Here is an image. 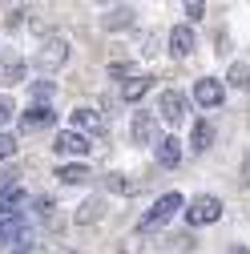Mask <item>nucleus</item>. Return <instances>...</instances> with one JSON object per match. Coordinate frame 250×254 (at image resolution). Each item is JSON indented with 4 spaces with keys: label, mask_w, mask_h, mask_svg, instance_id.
Returning a JSON list of instances; mask_svg holds the SVG:
<instances>
[{
    "label": "nucleus",
    "mask_w": 250,
    "mask_h": 254,
    "mask_svg": "<svg viewBox=\"0 0 250 254\" xmlns=\"http://www.w3.org/2000/svg\"><path fill=\"white\" fill-rule=\"evenodd\" d=\"M53 178H57L61 186H81V182H89V178H93V166H85V162L57 166V170H53Z\"/></svg>",
    "instance_id": "obj_12"
},
{
    "label": "nucleus",
    "mask_w": 250,
    "mask_h": 254,
    "mask_svg": "<svg viewBox=\"0 0 250 254\" xmlns=\"http://www.w3.org/2000/svg\"><path fill=\"white\" fill-rule=\"evenodd\" d=\"M16 117V105H12V97H0V125H8Z\"/></svg>",
    "instance_id": "obj_25"
},
{
    "label": "nucleus",
    "mask_w": 250,
    "mask_h": 254,
    "mask_svg": "<svg viewBox=\"0 0 250 254\" xmlns=\"http://www.w3.org/2000/svg\"><path fill=\"white\" fill-rule=\"evenodd\" d=\"M242 182H250V157H246V166H242Z\"/></svg>",
    "instance_id": "obj_29"
},
{
    "label": "nucleus",
    "mask_w": 250,
    "mask_h": 254,
    "mask_svg": "<svg viewBox=\"0 0 250 254\" xmlns=\"http://www.w3.org/2000/svg\"><path fill=\"white\" fill-rule=\"evenodd\" d=\"M24 77V57L20 53H0V85H16Z\"/></svg>",
    "instance_id": "obj_11"
},
{
    "label": "nucleus",
    "mask_w": 250,
    "mask_h": 254,
    "mask_svg": "<svg viewBox=\"0 0 250 254\" xmlns=\"http://www.w3.org/2000/svg\"><path fill=\"white\" fill-rule=\"evenodd\" d=\"M73 218H77V226H93V222H101V218H105V198H89V202H81Z\"/></svg>",
    "instance_id": "obj_14"
},
{
    "label": "nucleus",
    "mask_w": 250,
    "mask_h": 254,
    "mask_svg": "<svg viewBox=\"0 0 250 254\" xmlns=\"http://www.w3.org/2000/svg\"><path fill=\"white\" fill-rule=\"evenodd\" d=\"M61 254H81V250H61Z\"/></svg>",
    "instance_id": "obj_31"
},
{
    "label": "nucleus",
    "mask_w": 250,
    "mask_h": 254,
    "mask_svg": "<svg viewBox=\"0 0 250 254\" xmlns=\"http://www.w3.org/2000/svg\"><path fill=\"white\" fill-rule=\"evenodd\" d=\"M109 77H113V81H129V77H133V65H129V61H113V65H109Z\"/></svg>",
    "instance_id": "obj_22"
},
{
    "label": "nucleus",
    "mask_w": 250,
    "mask_h": 254,
    "mask_svg": "<svg viewBox=\"0 0 250 254\" xmlns=\"http://www.w3.org/2000/svg\"><path fill=\"white\" fill-rule=\"evenodd\" d=\"M33 210H37V218H53V214H57V202H49V198H33Z\"/></svg>",
    "instance_id": "obj_24"
},
{
    "label": "nucleus",
    "mask_w": 250,
    "mask_h": 254,
    "mask_svg": "<svg viewBox=\"0 0 250 254\" xmlns=\"http://www.w3.org/2000/svg\"><path fill=\"white\" fill-rule=\"evenodd\" d=\"M202 12H206V4H198V0H194V4H186V16H190V20H202Z\"/></svg>",
    "instance_id": "obj_27"
},
{
    "label": "nucleus",
    "mask_w": 250,
    "mask_h": 254,
    "mask_svg": "<svg viewBox=\"0 0 250 254\" xmlns=\"http://www.w3.org/2000/svg\"><path fill=\"white\" fill-rule=\"evenodd\" d=\"M57 121L53 105H33V109H20V129H45V125Z\"/></svg>",
    "instance_id": "obj_10"
},
{
    "label": "nucleus",
    "mask_w": 250,
    "mask_h": 254,
    "mask_svg": "<svg viewBox=\"0 0 250 254\" xmlns=\"http://www.w3.org/2000/svg\"><path fill=\"white\" fill-rule=\"evenodd\" d=\"M230 254H250V246H234V250H230Z\"/></svg>",
    "instance_id": "obj_30"
},
{
    "label": "nucleus",
    "mask_w": 250,
    "mask_h": 254,
    "mask_svg": "<svg viewBox=\"0 0 250 254\" xmlns=\"http://www.w3.org/2000/svg\"><path fill=\"white\" fill-rule=\"evenodd\" d=\"M158 49H162L158 41H141V53H145V57H158Z\"/></svg>",
    "instance_id": "obj_28"
},
{
    "label": "nucleus",
    "mask_w": 250,
    "mask_h": 254,
    "mask_svg": "<svg viewBox=\"0 0 250 254\" xmlns=\"http://www.w3.org/2000/svg\"><path fill=\"white\" fill-rule=\"evenodd\" d=\"M178 210H182V194H162L158 202H153V206L141 214L137 230H141V234H149V230H162V226H166V222H170Z\"/></svg>",
    "instance_id": "obj_1"
},
{
    "label": "nucleus",
    "mask_w": 250,
    "mask_h": 254,
    "mask_svg": "<svg viewBox=\"0 0 250 254\" xmlns=\"http://www.w3.org/2000/svg\"><path fill=\"white\" fill-rule=\"evenodd\" d=\"M194 105L202 109H222L226 105V85L218 77H198L194 81Z\"/></svg>",
    "instance_id": "obj_4"
},
{
    "label": "nucleus",
    "mask_w": 250,
    "mask_h": 254,
    "mask_svg": "<svg viewBox=\"0 0 250 254\" xmlns=\"http://www.w3.org/2000/svg\"><path fill=\"white\" fill-rule=\"evenodd\" d=\"M137 16H133V8H109L105 16H101V28L105 33H117V28H129Z\"/></svg>",
    "instance_id": "obj_17"
},
{
    "label": "nucleus",
    "mask_w": 250,
    "mask_h": 254,
    "mask_svg": "<svg viewBox=\"0 0 250 254\" xmlns=\"http://www.w3.org/2000/svg\"><path fill=\"white\" fill-rule=\"evenodd\" d=\"M222 218V202H218L214 194H198L190 206H186V226H210V222Z\"/></svg>",
    "instance_id": "obj_2"
},
{
    "label": "nucleus",
    "mask_w": 250,
    "mask_h": 254,
    "mask_svg": "<svg viewBox=\"0 0 250 254\" xmlns=\"http://www.w3.org/2000/svg\"><path fill=\"white\" fill-rule=\"evenodd\" d=\"M133 141L137 145H149V149L162 145V129H158V117H153V113H145V109L133 113Z\"/></svg>",
    "instance_id": "obj_5"
},
{
    "label": "nucleus",
    "mask_w": 250,
    "mask_h": 254,
    "mask_svg": "<svg viewBox=\"0 0 250 254\" xmlns=\"http://www.w3.org/2000/svg\"><path fill=\"white\" fill-rule=\"evenodd\" d=\"M16 145H20V141H16L12 133H0V162H8V157L16 153Z\"/></svg>",
    "instance_id": "obj_23"
},
{
    "label": "nucleus",
    "mask_w": 250,
    "mask_h": 254,
    "mask_svg": "<svg viewBox=\"0 0 250 254\" xmlns=\"http://www.w3.org/2000/svg\"><path fill=\"white\" fill-rule=\"evenodd\" d=\"M149 85H153L149 73H137V77H129V81H121V101H141L145 93H149Z\"/></svg>",
    "instance_id": "obj_13"
},
{
    "label": "nucleus",
    "mask_w": 250,
    "mask_h": 254,
    "mask_svg": "<svg viewBox=\"0 0 250 254\" xmlns=\"http://www.w3.org/2000/svg\"><path fill=\"white\" fill-rule=\"evenodd\" d=\"M12 190H20V170L16 166H4V170H0V198L12 194Z\"/></svg>",
    "instance_id": "obj_20"
},
{
    "label": "nucleus",
    "mask_w": 250,
    "mask_h": 254,
    "mask_svg": "<svg viewBox=\"0 0 250 254\" xmlns=\"http://www.w3.org/2000/svg\"><path fill=\"white\" fill-rule=\"evenodd\" d=\"M28 97H33L37 105H53V97H57V85H53V81H37L33 89H28Z\"/></svg>",
    "instance_id": "obj_19"
},
{
    "label": "nucleus",
    "mask_w": 250,
    "mask_h": 254,
    "mask_svg": "<svg viewBox=\"0 0 250 254\" xmlns=\"http://www.w3.org/2000/svg\"><path fill=\"white\" fill-rule=\"evenodd\" d=\"M105 190H117V194H121V190H125V178H121V174H105Z\"/></svg>",
    "instance_id": "obj_26"
},
{
    "label": "nucleus",
    "mask_w": 250,
    "mask_h": 254,
    "mask_svg": "<svg viewBox=\"0 0 250 254\" xmlns=\"http://www.w3.org/2000/svg\"><path fill=\"white\" fill-rule=\"evenodd\" d=\"M73 133H81V137H97V133H105V117H101V109L77 105V109H73Z\"/></svg>",
    "instance_id": "obj_6"
},
{
    "label": "nucleus",
    "mask_w": 250,
    "mask_h": 254,
    "mask_svg": "<svg viewBox=\"0 0 250 254\" xmlns=\"http://www.w3.org/2000/svg\"><path fill=\"white\" fill-rule=\"evenodd\" d=\"M194 45H198V33H194L190 24H178L174 33H170V53H174L178 61H182V57H190V53H194Z\"/></svg>",
    "instance_id": "obj_9"
},
{
    "label": "nucleus",
    "mask_w": 250,
    "mask_h": 254,
    "mask_svg": "<svg viewBox=\"0 0 250 254\" xmlns=\"http://www.w3.org/2000/svg\"><path fill=\"white\" fill-rule=\"evenodd\" d=\"M28 202H33V198H28L24 194V190H12V194H4V198H0V218H20L24 210H28Z\"/></svg>",
    "instance_id": "obj_15"
},
{
    "label": "nucleus",
    "mask_w": 250,
    "mask_h": 254,
    "mask_svg": "<svg viewBox=\"0 0 250 254\" xmlns=\"http://www.w3.org/2000/svg\"><path fill=\"white\" fill-rule=\"evenodd\" d=\"M153 153H158L162 170H174V166L182 162V141H178V137H162V145L153 149Z\"/></svg>",
    "instance_id": "obj_16"
},
{
    "label": "nucleus",
    "mask_w": 250,
    "mask_h": 254,
    "mask_svg": "<svg viewBox=\"0 0 250 254\" xmlns=\"http://www.w3.org/2000/svg\"><path fill=\"white\" fill-rule=\"evenodd\" d=\"M89 149H93V141L81 137V133H73V129H65V133L53 137V153H61V157H81V162H85Z\"/></svg>",
    "instance_id": "obj_7"
},
{
    "label": "nucleus",
    "mask_w": 250,
    "mask_h": 254,
    "mask_svg": "<svg viewBox=\"0 0 250 254\" xmlns=\"http://www.w3.org/2000/svg\"><path fill=\"white\" fill-rule=\"evenodd\" d=\"M210 141H214V125H210V121H194L190 149H194V153H206V149H210Z\"/></svg>",
    "instance_id": "obj_18"
},
{
    "label": "nucleus",
    "mask_w": 250,
    "mask_h": 254,
    "mask_svg": "<svg viewBox=\"0 0 250 254\" xmlns=\"http://www.w3.org/2000/svg\"><path fill=\"white\" fill-rule=\"evenodd\" d=\"M190 97H186L182 89H162V97H158V113L170 121V125H182L186 117H190Z\"/></svg>",
    "instance_id": "obj_3"
},
{
    "label": "nucleus",
    "mask_w": 250,
    "mask_h": 254,
    "mask_svg": "<svg viewBox=\"0 0 250 254\" xmlns=\"http://www.w3.org/2000/svg\"><path fill=\"white\" fill-rule=\"evenodd\" d=\"M230 85L250 93V65H234V69H230Z\"/></svg>",
    "instance_id": "obj_21"
},
{
    "label": "nucleus",
    "mask_w": 250,
    "mask_h": 254,
    "mask_svg": "<svg viewBox=\"0 0 250 254\" xmlns=\"http://www.w3.org/2000/svg\"><path fill=\"white\" fill-rule=\"evenodd\" d=\"M65 57H69V45H65V37H53V41H45L41 45V53H37V69H61L65 65Z\"/></svg>",
    "instance_id": "obj_8"
}]
</instances>
